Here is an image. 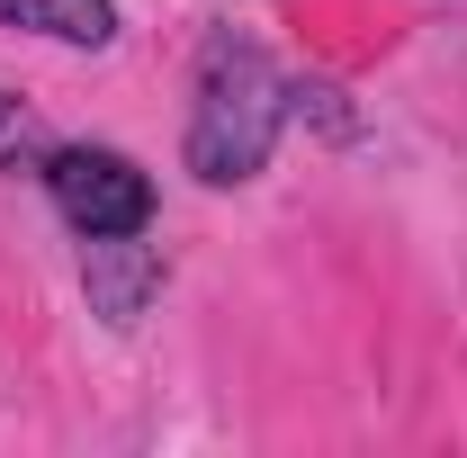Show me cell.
<instances>
[{
  "label": "cell",
  "instance_id": "obj_4",
  "mask_svg": "<svg viewBox=\"0 0 467 458\" xmlns=\"http://www.w3.org/2000/svg\"><path fill=\"white\" fill-rule=\"evenodd\" d=\"M0 18L27 27V36H55V46H109L117 36L109 0H0Z\"/></svg>",
  "mask_w": 467,
  "mask_h": 458
},
{
  "label": "cell",
  "instance_id": "obj_1",
  "mask_svg": "<svg viewBox=\"0 0 467 458\" xmlns=\"http://www.w3.org/2000/svg\"><path fill=\"white\" fill-rule=\"evenodd\" d=\"M288 81L252 36H207L198 55V109H189V172L207 189H234L270 162L279 126H288Z\"/></svg>",
  "mask_w": 467,
  "mask_h": 458
},
{
  "label": "cell",
  "instance_id": "obj_3",
  "mask_svg": "<svg viewBox=\"0 0 467 458\" xmlns=\"http://www.w3.org/2000/svg\"><path fill=\"white\" fill-rule=\"evenodd\" d=\"M81 287H90V306H99L109 324H135L144 297L162 287V252H144L135 234H90V252H81Z\"/></svg>",
  "mask_w": 467,
  "mask_h": 458
},
{
  "label": "cell",
  "instance_id": "obj_2",
  "mask_svg": "<svg viewBox=\"0 0 467 458\" xmlns=\"http://www.w3.org/2000/svg\"><path fill=\"white\" fill-rule=\"evenodd\" d=\"M46 189H55L63 225L81 234H144L153 225V180L135 172V153L117 144H55L46 153Z\"/></svg>",
  "mask_w": 467,
  "mask_h": 458
},
{
  "label": "cell",
  "instance_id": "obj_5",
  "mask_svg": "<svg viewBox=\"0 0 467 458\" xmlns=\"http://www.w3.org/2000/svg\"><path fill=\"white\" fill-rule=\"evenodd\" d=\"M46 153H55V135L36 126V109H18L0 90V172H46Z\"/></svg>",
  "mask_w": 467,
  "mask_h": 458
}]
</instances>
